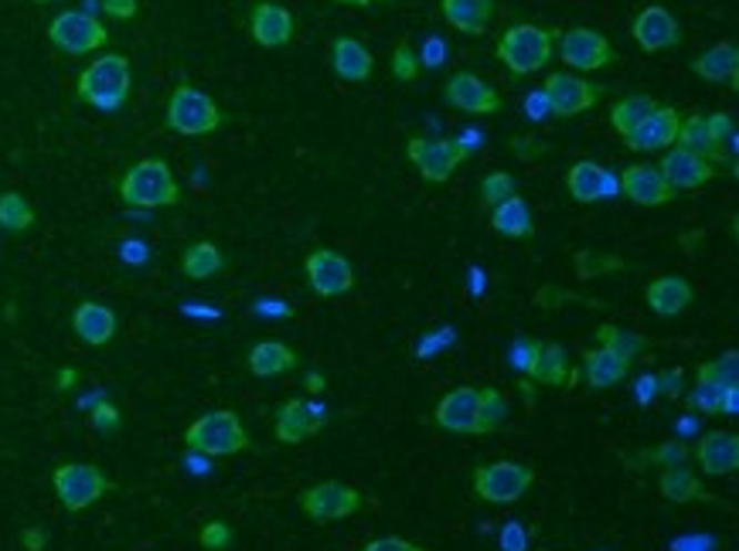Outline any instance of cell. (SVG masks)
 Instances as JSON below:
<instances>
[{"mask_svg": "<svg viewBox=\"0 0 739 551\" xmlns=\"http://www.w3.org/2000/svg\"><path fill=\"white\" fill-rule=\"evenodd\" d=\"M130 85H133L130 59L113 52V55H103L82 69V75L75 82V95L92 110L117 113L130 99Z\"/></svg>", "mask_w": 739, "mask_h": 551, "instance_id": "cell-1", "label": "cell"}, {"mask_svg": "<svg viewBox=\"0 0 739 551\" xmlns=\"http://www.w3.org/2000/svg\"><path fill=\"white\" fill-rule=\"evenodd\" d=\"M678 123H681L678 110L658 103L655 113H648L624 136V143H627V150H634V154H655V150H668V146H675Z\"/></svg>", "mask_w": 739, "mask_h": 551, "instance_id": "cell-17", "label": "cell"}, {"mask_svg": "<svg viewBox=\"0 0 739 551\" xmlns=\"http://www.w3.org/2000/svg\"><path fill=\"white\" fill-rule=\"evenodd\" d=\"M304 385H307V391H314V395H321V391H324V375H317V371H311V375H307V381H304Z\"/></svg>", "mask_w": 739, "mask_h": 551, "instance_id": "cell-59", "label": "cell"}, {"mask_svg": "<svg viewBox=\"0 0 739 551\" xmlns=\"http://www.w3.org/2000/svg\"><path fill=\"white\" fill-rule=\"evenodd\" d=\"M685 460H688V446H685V442H665V446H658V449H655V453H645V457H637L634 463L685 467Z\"/></svg>", "mask_w": 739, "mask_h": 551, "instance_id": "cell-43", "label": "cell"}, {"mask_svg": "<svg viewBox=\"0 0 739 551\" xmlns=\"http://www.w3.org/2000/svg\"><path fill=\"white\" fill-rule=\"evenodd\" d=\"M655 106H658L655 95H627V99H620V103L610 110V126H614L620 136H627L648 113H655Z\"/></svg>", "mask_w": 739, "mask_h": 551, "instance_id": "cell-37", "label": "cell"}, {"mask_svg": "<svg viewBox=\"0 0 739 551\" xmlns=\"http://www.w3.org/2000/svg\"><path fill=\"white\" fill-rule=\"evenodd\" d=\"M535 483L532 467L522 463H487L474 473V490L487 504H515V500Z\"/></svg>", "mask_w": 739, "mask_h": 551, "instance_id": "cell-10", "label": "cell"}, {"mask_svg": "<svg viewBox=\"0 0 739 551\" xmlns=\"http://www.w3.org/2000/svg\"><path fill=\"white\" fill-rule=\"evenodd\" d=\"M658 483H661V493H665L668 500H675V504H688V500L706 497L699 477L688 470V467H665V473H661Z\"/></svg>", "mask_w": 739, "mask_h": 551, "instance_id": "cell-36", "label": "cell"}, {"mask_svg": "<svg viewBox=\"0 0 739 551\" xmlns=\"http://www.w3.org/2000/svg\"><path fill=\"white\" fill-rule=\"evenodd\" d=\"M525 113H528L532 120H546V113H549V103H546V95H541V92L528 95V99H525Z\"/></svg>", "mask_w": 739, "mask_h": 551, "instance_id": "cell-53", "label": "cell"}, {"mask_svg": "<svg viewBox=\"0 0 739 551\" xmlns=\"http://www.w3.org/2000/svg\"><path fill=\"white\" fill-rule=\"evenodd\" d=\"M103 4V11L110 14V18H120V21H130V18H136V0H100Z\"/></svg>", "mask_w": 739, "mask_h": 551, "instance_id": "cell-51", "label": "cell"}, {"mask_svg": "<svg viewBox=\"0 0 739 551\" xmlns=\"http://www.w3.org/2000/svg\"><path fill=\"white\" fill-rule=\"evenodd\" d=\"M184 442H188L191 453L232 457V453H242V449L250 446V436H245L242 419L232 409H215V412H205L202 419H194L188 426Z\"/></svg>", "mask_w": 739, "mask_h": 551, "instance_id": "cell-3", "label": "cell"}, {"mask_svg": "<svg viewBox=\"0 0 739 551\" xmlns=\"http://www.w3.org/2000/svg\"><path fill=\"white\" fill-rule=\"evenodd\" d=\"M538 385H566L569 378V358L559 344H538L535 347V358L528 361L525 368Z\"/></svg>", "mask_w": 739, "mask_h": 551, "instance_id": "cell-32", "label": "cell"}, {"mask_svg": "<svg viewBox=\"0 0 739 551\" xmlns=\"http://www.w3.org/2000/svg\"><path fill=\"white\" fill-rule=\"evenodd\" d=\"M439 55H443V44H439V41H429V52L423 55V59H426V65H439V62H443ZM423 59H419V62H423Z\"/></svg>", "mask_w": 739, "mask_h": 551, "instance_id": "cell-57", "label": "cell"}, {"mask_svg": "<svg viewBox=\"0 0 739 551\" xmlns=\"http://www.w3.org/2000/svg\"><path fill=\"white\" fill-rule=\"evenodd\" d=\"M301 508L307 518L327 524V521H341V518H352L358 508H362V493L355 487H344V483H317L311 490L301 493Z\"/></svg>", "mask_w": 739, "mask_h": 551, "instance_id": "cell-13", "label": "cell"}, {"mask_svg": "<svg viewBox=\"0 0 739 551\" xmlns=\"http://www.w3.org/2000/svg\"><path fill=\"white\" fill-rule=\"evenodd\" d=\"M443 99L460 110V113H470V116H490L502 110V95L495 85H487L484 79H477L474 72H457L447 89H443Z\"/></svg>", "mask_w": 739, "mask_h": 551, "instance_id": "cell-15", "label": "cell"}, {"mask_svg": "<svg viewBox=\"0 0 739 551\" xmlns=\"http://www.w3.org/2000/svg\"><path fill=\"white\" fill-rule=\"evenodd\" d=\"M688 406L706 412V416H722V388L712 385H696V391L688 395Z\"/></svg>", "mask_w": 739, "mask_h": 551, "instance_id": "cell-44", "label": "cell"}, {"mask_svg": "<svg viewBox=\"0 0 739 551\" xmlns=\"http://www.w3.org/2000/svg\"><path fill=\"white\" fill-rule=\"evenodd\" d=\"M337 4H348V8H372V4H385V0H337Z\"/></svg>", "mask_w": 739, "mask_h": 551, "instance_id": "cell-60", "label": "cell"}, {"mask_svg": "<svg viewBox=\"0 0 739 551\" xmlns=\"http://www.w3.org/2000/svg\"><path fill=\"white\" fill-rule=\"evenodd\" d=\"M597 344H600L604 350H614V355L624 358L627 365H630L637 355H645V350H648V340H645V337L634 334V330H624V327H617V324H604V327L597 330Z\"/></svg>", "mask_w": 739, "mask_h": 551, "instance_id": "cell-35", "label": "cell"}, {"mask_svg": "<svg viewBox=\"0 0 739 551\" xmlns=\"http://www.w3.org/2000/svg\"><path fill=\"white\" fill-rule=\"evenodd\" d=\"M576 269H579V276H600V273H610V269H627V263H624V259H614V256L579 253V256H576Z\"/></svg>", "mask_w": 739, "mask_h": 551, "instance_id": "cell-45", "label": "cell"}, {"mask_svg": "<svg viewBox=\"0 0 739 551\" xmlns=\"http://www.w3.org/2000/svg\"><path fill=\"white\" fill-rule=\"evenodd\" d=\"M72 330L89 347H103L117 334V314L103 304H95V299H85V304H79L72 314Z\"/></svg>", "mask_w": 739, "mask_h": 551, "instance_id": "cell-25", "label": "cell"}, {"mask_svg": "<svg viewBox=\"0 0 739 551\" xmlns=\"http://www.w3.org/2000/svg\"><path fill=\"white\" fill-rule=\"evenodd\" d=\"M512 150L522 157V161H532V157H541L546 154V143L541 140H532V136H515L512 140Z\"/></svg>", "mask_w": 739, "mask_h": 551, "instance_id": "cell-50", "label": "cell"}, {"mask_svg": "<svg viewBox=\"0 0 739 551\" xmlns=\"http://www.w3.org/2000/svg\"><path fill=\"white\" fill-rule=\"evenodd\" d=\"M331 65H334V75L341 79V82H368V75L375 72V59H372V52L362 44V41H355V38H337L334 44H331Z\"/></svg>", "mask_w": 739, "mask_h": 551, "instance_id": "cell-24", "label": "cell"}, {"mask_svg": "<svg viewBox=\"0 0 739 551\" xmlns=\"http://www.w3.org/2000/svg\"><path fill=\"white\" fill-rule=\"evenodd\" d=\"M120 197L130 208H174L181 202V187H178L168 161L146 157L123 174Z\"/></svg>", "mask_w": 739, "mask_h": 551, "instance_id": "cell-2", "label": "cell"}, {"mask_svg": "<svg viewBox=\"0 0 739 551\" xmlns=\"http://www.w3.org/2000/svg\"><path fill=\"white\" fill-rule=\"evenodd\" d=\"M75 378H79V375H75L72 368H62V371H59V391H69V388L75 385Z\"/></svg>", "mask_w": 739, "mask_h": 551, "instance_id": "cell-58", "label": "cell"}, {"mask_svg": "<svg viewBox=\"0 0 739 551\" xmlns=\"http://www.w3.org/2000/svg\"><path fill=\"white\" fill-rule=\"evenodd\" d=\"M692 72L706 82H732L739 79V48L732 41H719L692 62Z\"/></svg>", "mask_w": 739, "mask_h": 551, "instance_id": "cell-30", "label": "cell"}, {"mask_svg": "<svg viewBox=\"0 0 739 551\" xmlns=\"http://www.w3.org/2000/svg\"><path fill=\"white\" fill-rule=\"evenodd\" d=\"M541 95H546L549 113H556L563 120H573V116L594 110L600 103L604 85H594V82H586L573 72H556V75L546 79V85H541Z\"/></svg>", "mask_w": 739, "mask_h": 551, "instance_id": "cell-9", "label": "cell"}, {"mask_svg": "<svg viewBox=\"0 0 739 551\" xmlns=\"http://www.w3.org/2000/svg\"><path fill=\"white\" fill-rule=\"evenodd\" d=\"M52 483H55V493L62 500V508L79 514L85 508H92L95 500L107 497L113 490V480L92 463H62L55 473H52Z\"/></svg>", "mask_w": 739, "mask_h": 551, "instance_id": "cell-6", "label": "cell"}, {"mask_svg": "<svg viewBox=\"0 0 739 551\" xmlns=\"http://www.w3.org/2000/svg\"><path fill=\"white\" fill-rule=\"evenodd\" d=\"M34 225V208L24 202V194L4 191L0 194V228L4 232H28Z\"/></svg>", "mask_w": 739, "mask_h": 551, "instance_id": "cell-38", "label": "cell"}, {"mask_svg": "<svg viewBox=\"0 0 739 551\" xmlns=\"http://www.w3.org/2000/svg\"><path fill=\"white\" fill-rule=\"evenodd\" d=\"M480 395H484V412H480L484 416V432H495L508 416L505 395L498 388H480Z\"/></svg>", "mask_w": 739, "mask_h": 551, "instance_id": "cell-42", "label": "cell"}, {"mask_svg": "<svg viewBox=\"0 0 739 551\" xmlns=\"http://www.w3.org/2000/svg\"><path fill=\"white\" fill-rule=\"evenodd\" d=\"M566 191L579 205H597L604 197L620 194V181L597 161H576L566 174Z\"/></svg>", "mask_w": 739, "mask_h": 551, "instance_id": "cell-18", "label": "cell"}, {"mask_svg": "<svg viewBox=\"0 0 739 551\" xmlns=\"http://www.w3.org/2000/svg\"><path fill=\"white\" fill-rule=\"evenodd\" d=\"M490 228L505 238H528L535 235V222H532V208L522 194H512L505 202H498L490 208Z\"/></svg>", "mask_w": 739, "mask_h": 551, "instance_id": "cell-29", "label": "cell"}, {"mask_svg": "<svg viewBox=\"0 0 739 551\" xmlns=\"http://www.w3.org/2000/svg\"><path fill=\"white\" fill-rule=\"evenodd\" d=\"M722 416H739V388L722 391Z\"/></svg>", "mask_w": 739, "mask_h": 551, "instance_id": "cell-56", "label": "cell"}, {"mask_svg": "<svg viewBox=\"0 0 739 551\" xmlns=\"http://www.w3.org/2000/svg\"><path fill=\"white\" fill-rule=\"evenodd\" d=\"M304 269H307V283L317 296H344L355 289L352 263L337 256L334 248H317V253H311Z\"/></svg>", "mask_w": 739, "mask_h": 551, "instance_id": "cell-14", "label": "cell"}, {"mask_svg": "<svg viewBox=\"0 0 739 551\" xmlns=\"http://www.w3.org/2000/svg\"><path fill=\"white\" fill-rule=\"evenodd\" d=\"M225 259L219 253L215 242H194L184 248V259H181V273L188 279H212L215 273H222Z\"/></svg>", "mask_w": 739, "mask_h": 551, "instance_id": "cell-34", "label": "cell"}, {"mask_svg": "<svg viewBox=\"0 0 739 551\" xmlns=\"http://www.w3.org/2000/svg\"><path fill=\"white\" fill-rule=\"evenodd\" d=\"M630 365L624 358H617L614 350H586V381L589 388H614L627 378Z\"/></svg>", "mask_w": 739, "mask_h": 551, "instance_id": "cell-33", "label": "cell"}, {"mask_svg": "<svg viewBox=\"0 0 739 551\" xmlns=\"http://www.w3.org/2000/svg\"><path fill=\"white\" fill-rule=\"evenodd\" d=\"M317 429H321V419H314V406H307L304 398H290V402L280 406V412H276V439L280 442L297 446Z\"/></svg>", "mask_w": 739, "mask_h": 551, "instance_id": "cell-28", "label": "cell"}, {"mask_svg": "<svg viewBox=\"0 0 739 551\" xmlns=\"http://www.w3.org/2000/svg\"><path fill=\"white\" fill-rule=\"evenodd\" d=\"M634 41L645 48V52H665V48H675L681 44V28L675 21V14H668L665 8L651 4L645 8L637 18H634V28H630Z\"/></svg>", "mask_w": 739, "mask_h": 551, "instance_id": "cell-19", "label": "cell"}, {"mask_svg": "<svg viewBox=\"0 0 739 551\" xmlns=\"http://www.w3.org/2000/svg\"><path fill=\"white\" fill-rule=\"evenodd\" d=\"M297 355L286 347V344H280V340H260L253 350H250V371L256 375V378H276V375H286V371H293L297 368Z\"/></svg>", "mask_w": 739, "mask_h": 551, "instance_id": "cell-31", "label": "cell"}, {"mask_svg": "<svg viewBox=\"0 0 739 551\" xmlns=\"http://www.w3.org/2000/svg\"><path fill=\"white\" fill-rule=\"evenodd\" d=\"M553 52H556V34L538 24H512L498 41V59L515 75L541 72L553 62Z\"/></svg>", "mask_w": 739, "mask_h": 551, "instance_id": "cell-4", "label": "cell"}, {"mask_svg": "<svg viewBox=\"0 0 739 551\" xmlns=\"http://www.w3.org/2000/svg\"><path fill=\"white\" fill-rule=\"evenodd\" d=\"M92 429L95 432H117L120 429V409L113 406V402H100L92 409Z\"/></svg>", "mask_w": 739, "mask_h": 551, "instance_id": "cell-48", "label": "cell"}, {"mask_svg": "<svg viewBox=\"0 0 739 551\" xmlns=\"http://www.w3.org/2000/svg\"><path fill=\"white\" fill-rule=\"evenodd\" d=\"M199 541H202V548H209V551H222V548H229L232 531H229V524H225V521H209V524L202 528Z\"/></svg>", "mask_w": 739, "mask_h": 551, "instance_id": "cell-47", "label": "cell"}, {"mask_svg": "<svg viewBox=\"0 0 739 551\" xmlns=\"http://www.w3.org/2000/svg\"><path fill=\"white\" fill-rule=\"evenodd\" d=\"M168 130L181 136H209L222 126V110L215 106V99L199 92L194 85H178L168 99Z\"/></svg>", "mask_w": 739, "mask_h": 551, "instance_id": "cell-5", "label": "cell"}, {"mask_svg": "<svg viewBox=\"0 0 739 551\" xmlns=\"http://www.w3.org/2000/svg\"><path fill=\"white\" fill-rule=\"evenodd\" d=\"M409 161L416 164V171L429 181V184H443L451 181V174L470 157V146L464 140H423V136H409L406 146Z\"/></svg>", "mask_w": 739, "mask_h": 551, "instance_id": "cell-7", "label": "cell"}, {"mask_svg": "<svg viewBox=\"0 0 739 551\" xmlns=\"http://www.w3.org/2000/svg\"><path fill=\"white\" fill-rule=\"evenodd\" d=\"M699 385H712V388H739V355L736 350H726L722 358L706 361L699 368Z\"/></svg>", "mask_w": 739, "mask_h": 551, "instance_id": "cell-39", "label": "cell"}, {"mask_svg": "<svg viewBox=\"0 0 739 551\" xmlns=\"http://www.w3.org/2000/svg\"><path fill=\"white\" fill-rule=\"evenodd\" d=\"M658 381H661V395H668V398H678V391H681V371L661 375Z\"/></svg>", "mask_w": 739, "mask_h": 551, "instance_id": "cell-55", "label": "cell"}, {"mask_svg": "<svg viewBox=\"0 0 739 551\" xmlns=\"http://www.w3.org/2000/svg\"><path fill=\"white\" fill-rule=\"evenodd\" d=\"M38 4H52V0H38Z\"/></svg>", "mask_w": 739, "mask_h": 551, "instance_id": "cell-61", "label": "cell"}, {"mask_svg": "<svg viewBox=\"0 0 739 551\" xmlns=\"http://www.w3.org/2000/svg\"><path fill=\"white\" fill-rule=\"evenodd\" d=\"M675 146L688 150V154H696V157H702V161H709V164H719V161L732 164V157H729L726 150H722V146L712 140V133H709V126H706V116H702V113H696V116H688V120H681V123H678Z\"/></svg>", "mask_w": 739, "mask_h": 551, "instance_id": "cell-27", "label": "cell"}, {"mask_svg": "<svg viewBox=\"0 0 739 551\" xmlns=\"http://www.w3.org/2000/svg\"><path fill=\"white\" fill-rule=\"evenodd\" d=\"M21 544H24L28 551H44L48 531H44V528H24V531H21Z\"/></svg>", "mask_w": 739, "mask_h": 551, "instance_id": "cell-52", "label": "cell"}, {"mask_svg": "<svg viewBox=\"0 0 739 551\" xmlns=\"http://www.w3.org/2000/svg\"><path fill=\"white\" fill-rule=\"evenodd\" d=\"M645 299H648V307L658 317H678L696 299V289H692V283H688L685 276H658V279L648 283Z\"/></svg>", "mask_w": 739, "mask_h": 551, "instance_id": "cell-23", "label": "cell"}, {"mask_svg": "<svg viewBox=\"0 0 739 551\" xmlns=\"http://www.w3.org/2000/svg\"><path fill=\"white\" fill-rule=\"evenodd\" d=\"M439 14L454 31L480 38L495 18V0H439Z\"/></svg>", "mask_w": 739, "mask_h": 551, "instance_id": "cell-22", "label": "cell"}, {"mask_svg": "<svg viewBox=\"0 0 739 551\" xmlns=\"http://www.w3.org/2000/svg\"><path fill=\"white\" fill-rule=\"evenodd\" d=\"M617 181H620V194L645 208H658V205H668L678 197L675 187L661 177L658 164H630V167H624V174Z\"/></svg>", "mask_w": 739, "mask_h": 551, "instance_id": "cell-16", "label": "cell"}, {"mask_svg": "<svg viewBox=\"0 0 739 551\" xmlns=\"http://www.w3.org/2000/svg\"><path fill=\"white\" fill-rule=\"evenodd\" d=\"M484 395L474 385H460L451 395L439 398V406L433 412L436 426L447 432H464V436H477L484 432Z\"/></svg>", "mask_w": 739, "mask_h": 551, "instance_id": "cell-11", "label": "cell"}, {"mask_svg": "<svg viewBox=\"0 0 739 551\" xmlns=\"http://www.w3.org/2000/svg\"><path fill=\"white\" fill-rule=\"evenodd\" d=\"M559 55L576 72H597L617 59L614 44L594 28H569L559 41Z\"/></svg>", "mask_w": 739, "mask_h": 551, "instance_id": "cell-12", "label": "cell"}, {"mask_svg": "<svg viewBox=\"0 0 739 551\" xmlns=\"http://www.w3.org/2000/svg\"><path fill=\"white\" fill-rule=\"evenodd\" d=\"M419 69H423V62H419V55L413 52V44H409V41L396 44V52H392V75H396L399 82H416V79H419Z\"/></svg>", "mask_w": 739, "mask_h": 551, "instance_id": "cell-41", "label": "cell"}, {"mask_svg": "<svg viewBox=\"0 0 739 551\" xmlns=\"http://www.w3.org/2000/svg\"><path fill=\"white\" fill-rule=\"evenodd\" d=\"M48 41L65 55H89L110 41V31L103 28V21H95L85 11H62L48 24Z\"/></svg>", "mask_w": 739, "mask_h": 551, "instance_id": "cell-8", "label": "cell"}, {"mask_svg": "<svg viewBox=\"0 0 739 551\" xmlns=\"http://www.w3.org/2000/svg\"><path fill=\"white\" fill-rule=\"evenodd\" d=\"M706 126H709V133H712V140L726 150H732V143H736V126H732V116L729 113H712V116H706ZM732 157V154H729Z\"/></svg>", "mask_w": 739, "mask_h": 551, "instance_id": "cell-46", "label": "cell"}, {"mask_svg": "<svg viewBox=\"0 0 739 551\" xmlns=\"http://www.w3.org/2000/svg\"><path fill=\"white\" fill-rule=\"evenodd\" d=\"M699 467L712 477L736 473L739 467V436L736 432H709L699 439Z\"/></svg>", "mask_w": 739, "mask_h": 551, "instance_id": "cell-26", "label": "cell"}, {"mask_svg": "<svg viewBox=\"0 0 739 551\" xmlns=\"http://www.w3.org/2000/svg\"><path fill=\"white\" fill-rule=\"evenodd\" d=\"M658 171H661V177L675 191H699V187H706L716 177V164H709V161H702L696 154H688V150H681V146L668 150L665 161L658 164Z\"/></svg>", "mask_w": 739, "mask_h": 551, "instance_id": "cell-20", "label": "cell"}, {"mask_svg": "<svg viewBox=\"0 0 739 551\" xmlns=\"http://www.w3.org/2000/svg\"><path fill=\"white\" fill-rule=\"evenodd\" d=\"M502 544H505L508 551H525V534H522V528H518V524L505 528V534H502Z\"/></svg>", "mask_w": 739, "mask_h": 551, "instance_id": "cell-54", "label": "cell"}, {"mask_svg": "<svg viewBox=\"0 0 739 551\" xmlns=\"http://www.w3.org/2000/svg\"><path fill=\"white\" fill-rule=\"evenodd\" d=\"M512 194H518V191H515V177L505 174V171H495V174H487V177L480 181V202H484L487 208H495L498 202H505V197H512Z\"/></svg>", "mask_w": 739, "mask_h": 551, "instance_id": "cell-40", "label": "cell"}, {"mask_svg": "<svg viewBox=\"0 0 739 551\" xmlns=\"http://www.w3.org/2000/svg\"><path fill=\"white\" fill-rule=\"evenodd\" d=\"M362 551H426V548H419L406 538H378V541H368Z\"/></svg>", "mask_w": 739, "mask_h": 551, "instance_id": "cell-49", "label": "cell"}, {"mask_svg": "<svg viewBox=\"0 0 739 551\" xmlns=\"http://www.w3.org/2000/svg\"><path fill=\"white\" fill-rule=\"evenodd\" d=\"M293 14L280 4H273V0H263V4L253 8L250 14V31L256 38L260 48H283L290 38H293Z\"/></svg>", "mask_w": 739, "mask_h": 551, "instance_id": "cell-21", "label": "cell"}]
</instances>
